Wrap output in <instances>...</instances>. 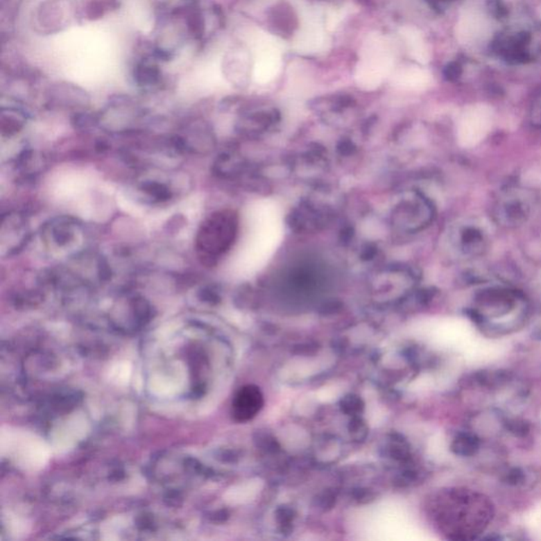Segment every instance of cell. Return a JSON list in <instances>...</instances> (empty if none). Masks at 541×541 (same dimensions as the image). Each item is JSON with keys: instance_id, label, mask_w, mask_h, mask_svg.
<instances>
[{"instance_id": "6da1fadb", "label": "cell", "mask_w": 541, "mask_h": 541, "mask_svg": "<svg viewBox=\"0 0 541 541\" xmlns=\"http://www.w3.org/2000/svg\"><path fill=\"white\" fill-rule=\"evenodd\" d=\"M235 227V220L227 212H217L203 221L195 240L196 253L202 262L213 264L227 251L233 241Z\"/></svg>"}, {"instance_id": "7a4b0ae2", "label": "cell", "mask_w": 541, "mask_h": 541, "mask_svg": "<svg viewBox=\"0 0 541 541\" xmlns=\"http://www.w3.org/2000/svg\"><path fill=\"white\" fill-rule=\"evenodd\" d=\"M391 66L393 55L388 44L381 38H375L367 42L362 62L357 68V84L365 89L375 88L390 71Z\"/></svg>"}, {"instance_id": "3957f363", "label": "cell", "mask_w": 541, "mask_h": 541, "mask_svg": "<svg viewBox=\"0 0 541 541\" xmlns=\"http://www.w3.org/2000/svg\"><path fill=\"white\" fill-rule=\"evenodd\" d=\"M82 233V225L74 218L62 216L50 220L42 230V239L48 249L72 250Z\"/></svg>"}, {"instance_id": "277c9868", "label": "cell", "mask_w": 541, "mask_h": 541, "mask_svg": "<svg viewBox=\"0 0 541 541\" xmlns=\"http://www.w3.org/2000/svg\"><path fill=\"white\" fill-rule=\"evenodd\" d=\"M490 129V117L483 110L472 111L466 114L457 131L460 146L472 148L486 139Z\"/></svg>"}, {"instance_id": "5b68a950", "label": "cell", "mask_w": 541, "mask_h": 541, "mask_svg": "<svg viewBox=\"0 0 541 541\" xmlns=\"http://www.w3.org/2000/svg\"><path fill=\"white\" fill-rule=\"evenodd\" d=\"M264 405L261 393L257 387L244 386L233 401V415L236 421L246 422L255 417Z\"/></svg>"}, {"instance_id": "8992f818", "label": "cell", "mask_w": 541, "mask_h": 541, "mask_svg": "<svg viewBox=\"0 0 541 541\" xmlns=\"http://www.w3.org/2000/svg\"><path fill=\"white\" fill-rule=\"evenodd\" d=\"M141 198L148 205H163L175 197L173 189L160 180L147 179L138 185Z\"/></svg>"}, {"instance_id": "52a82bcc", "label": "cell", "mask_w": 541, "mask_h": 541, "mask_svg": "<svg viewBox=\"0 0 541 541\" xmlns=\"http://www.w3.org/2000/svg\"><path fill=\"white\" fill-rule=\"evenodd\" d=\"M280 65H282V62H280V55H278L275 48L270 46V42L264 44L262 46V56L258 62L257 67H256V78L262 84L270 82L277 76Z\"/></svg>"}, {"instance_id": "ba28073f", "label": "cell", "mask_w": 541, "mask_h": 541, "mask_svg": "<svg viewBox=\"0 0 541 541\" xmlns=\"http://www.w3.org/2000/svg\"><path fill=\"white\" fill-rule=\"evenodd\" d=\"M25 126V119L22 118V114H16L9 111V114H6L3 111L1 114V132L3 137H13L16 133L19 132Z\"/></svg>"}, {"instance_id": "9c48e42d", "label": "cell", "mask_w": 541, "mask_h": 541, "mask_svg": "<svg viewBox=\"0 0 541 541\" xmlns=\"http://www.w3.org/2000/svg\"><path fill=\"white\" fill-rule=\"evenodd\" d=\"M526 526L533 538L541 540V504L535 506L526 515Z\"/></svg>"}, {"instance_id": "30bf717a", "label": "cell", "mask_w": 541, "mask_h": 541, "mask_svg": "<svg viewBox=\"0 0 541 541\" xmlns=\"http://www.w3.org/2000/svg\"><path fill=\"white\" fill-rule=\"evenodd\" d=\"M420 74L415 70L403 69L395 76V84L401 88H418L420 86Z\"/></svg>"}, {"instance_id": "8fae6325", "label": "cell", "mask_w": 541, "mask_h": 541, "mask_svg": "<svg viewBox=\"0 0 541 541\" xmlns=\"http://www.w3.org/2000/svg\"><path fill=\"white\" fill-rule=\"evenodd\" d=\"M159 71L155 67H139L135 72V80L140 85H153L159 78Z\"/></svg>"}, {"instance_id": "7c38bea8", "label": "cell", "mask_w": 541, "mask_h": 541, "mask_svg": "<svg viewBox=\"0 0 541 541\" xmlns=\"http://www.w3.org/2000/svg\"><path fill=\"white\" fill-rule=\"evenodd\" d=\"M488 12L497 19L506 17L508 15V8L502 0H488Z\"/></svg>"}, {"instance_id": "4fadbf2b", "label": "cell", "mask_w": 541, "mask_h": 541, "mask_svg": "<svg viewBox=\"0 0 541 541\" xmlns=\"http://www.w3.org/2000/svg\"><path fill=\"white\" fill-rule=\"evenodd\" d=\"M362 401L359 397H354V395H349L342 402V409L347 413H357V411L362 409Z\"/></svg>"}, {"instance_id": "5bb4252c", "label": "cell", "mask_w": 541, "mask_h": 541, "mask_svg": "<svg viewBox=\"0 0 541 541\" xmlns=\"http://www.w3.org/2000/svg\"><path fill=\"white\" fill-rule=\"evenodd\" d=\"M444 74L448 80H457L462 74L461 65L457 62H450L444 70Z\"/></svg>"}]
</instances>
